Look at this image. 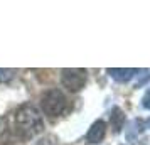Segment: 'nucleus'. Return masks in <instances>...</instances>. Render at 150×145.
<instances>
[{"mask_svg": "<svg viewBox=\"0 0 150 145\" xmlns=\"http://www.w3.org/2000/svg\"><path fill=\"white\" fill-rule=\"evenodd\" d=\"M143 106L150 110V90L147 91V95H145V98H143Z\"/></svg>", "mask_w": 150, "mask_h": 145, "instance_id": "obj_8", "label": "nucleus"}, {"mask_svg": "<svg viewBox=\"0 0 150 145\" xmlns=\"http://www.w3.org/2000/svg\"><path fill=\"white\" fill-rule=\"evenodd\" d=\"M54 140H56L54 137H46V138H42V140H41V144H39V145H56Z\"/></svg>", "mask_w": 150, "mask_h": 145, "instance_id": "obj_7", "label": "nucleus"}, {"mask_svg": "<svg viewBox=\"0 0 150 145\" xmlns=\"http://www.w3.org/2000/svg\"><path fill=\"white\" fill-rule=\"evenodd\" d=\"M61 79L62 84L69 91H79L86 83V71H83V69H62Z\"/></svg>", "mask_w": 150, "mask_h": 145, "instance_id": "obj_3", "label": "nucleus"}, {"mask_svg": "<svg viewBox=\"0 0 150 145\" xmlns=\"http://www.w3.org/2000/svg\"><path fill=\"white\" fill-rule=\"evenodd\" d=\"M15 125H17L19 132L22 135H25V137H32L35 133L42 132V128H44V123H42V118L39 115V111L35 110L34 106H30V105H22L17 110Z\"/></svg>", "mask_w": 150, "mask_h": 145, "instance_id": "obj_1", "label": "nucleus"}, {"mask_svg": "<svg viewBox=\"0 0 150 145\" xmlns=\"http://www.w3.org/2000/svg\"><path fill=\"white\" fill-rule=\"evenodd\" d=\"M105 132H106V125L103 120H98L93 123V127L89 128L88 135H86V140H88L89 144H98V142H101L103 137H105Z\"/></svg>", "mask_w": 150, "mask_h": 145, "instance_id": "obj_4", "label": "nucleus"}, {"mask_svg": "<svg viewBox=\"0 0 150 145\" xmlns=\"http://www.w3.org/2000/svg\"><path fill=\"white\" fill-rule=\"evenodd\" d=\"M123 122H125V115L120 108H113L111 111V127L115 132H120L123 127Z\"/></svg>", "mask_w": 150, "mask_h": 145, "instance_id": "obj_5", "label": "nucleus"}, {"mask_svg": "<svg viewBox=\"0 0 150 145\" xmlns=\"http://www.w3.org/2000/svg\"><path fill=\"white\" fill-rule=\"evenodd\" d=\"M42 110L49 117H59L68 106V100L59 90H49L42 95Z\"/></svg>", "mask_w": 150, "mask_h": 145, "instance_id": "obj_2", "label": "nucleus"}, {"mask_svg": "<svg viewBox=\"0 0 150 145\" xmlns=\"http://www.w3.org/2000/svg\"><path fill=\"white\" fill-rule=\"evenodd\" d=\"M133 73H137L135 69H110V74L118 81H128Z\"/></svg>", "mask_w": 150, "mask_h": 145, "instance_id": "obj_6", "label": "nucleus"}]
</instances>
